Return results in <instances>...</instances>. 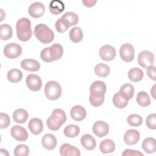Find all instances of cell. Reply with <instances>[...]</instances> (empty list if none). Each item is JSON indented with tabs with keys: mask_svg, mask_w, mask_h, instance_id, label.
<instances>
[{
	"mask_svg": "<svg viewBox=\"0 0 156 156\" xmlns=\"http://www.w3.org/2000/svg\"><path fill=\"white\" fill-rule=\"evenodd\" d=\"M129 101L124 99L119 93H115L113 98V103L114 105L118 108H123L127 106Z\"/></svg>",
	"mask_w": 156,
	"mask_h": 156,
	"instance_id": "836d02e7",
	"label": "cell"
},
{
	"mask_svg": "<svg viewBox=\"0 0 156 156\" xmlns=\"http://www.w3.org/2000/svg\"><path fill=\"white\" fill-rule=\"evenodd\" d=\"M71 117L76 121H81L84 119L87 115L85 109L81 105H77L72 107L70 111Z\"/></svg>",
	"mask_w": 156,
	"mask_h": 156,
	"instance_id": "9a60e30c",
	"label": "cell"
},
{
	"mask_svg": "<svg viewBox=\"0 0 156 156\" xmlns=\"http://www.w3.org/2000/svg\"><path fill=\"white\" fill-rule=\"evenodd\" d=\"M0 122H1V126H0L1 129L7 128L10 123V119L9 115L4 113H1Z\"/></svg>",
	"mask_w": 156,
	"mask_h": 156,
	"instance_id": "60d3db41",
	"label": "cell"
},
{
	"mask_svg": "<svg viewBox=\"0 0 156 156\" xmlns=\"http://www.w3.org/2000/svg\"><path fill=\"white\" fill-rule=\"evenodd\" d=\"M155 85H154L153 87H152V89L151 90V93L152 94V97L154 98V99H155Z\"/></svg>",
	"mask_w": 156,
	"mask_h": 156,
	"instance_id": "c3c4849f",
	"label": "cell"
},
{
	"mask_svg": "<svg viewBox=\"0 0 156 156\" xmlns=\"http://www.w3.org/2000/svg\"><path fill=\"white\" fill-rule=\"evenodd\" d=\"M20 65L22 68L31 72L37 71L40 68V64L37 60L30 58H26L22 60Z\"/></svg>",
	"mask_w": 156,
	"mask_h": 156,
	"instance_id": "e0dca14e",
	"label": "cell"
},
{
	"mask_svg": "<svg viewBox=\"0 0 156 156\" xmlns=\"http://www.w3.org/2000/svg\"><path fill=\"white\" fill-rule=\"evenodd\" d=\"M13 154L15 156H27L29 154V149L26 144H18L15 148Z\"/></svg>",
	"mask_w": 156,
	"mask_h": 156,
	"instance_id": "74e56055",
	"label": "cell"
},
{
	"mask_svg": "<svg viewBox=\"0 0 156 156\" xmlns=\"http://www.w3.org/2000/svg\"><path fill=\"white\" fill-rule=\"evenodd\" d=\"M99 55L102 60L109 62L115 58L116 56V50L112 46L105 44L100 48Z\"/></svg>",
	"mask_w": 156,
	"mask_h": 156,
	"instance_id": "52a82bcc",
	"label": "cell"
},
{
	"mask_svg": "<svg viewBox=\"0 0 156 156\" xmlns=\"http://www.w3.org/2000/svg\"><path fill=\"white\" fill-rule=\"evenodd\" d=\"M49 54L52 62L58 60L63 55V47L58 43H54L49 47Z\"/></svg>",
	"mask_w": 156,
	"mask_h": 156,
	"instance_id": "7402d4cb",
	"label": "cell"
},
{
	"mask_svg": "<svg viewBox=\"0 0 156 156\" xmlns=\"http://www.w3.org/2000/svg\"><path fill=\"white\" fill-rule=\"evenodd\" d=\"M9 81L12 83H17L23 78V73L18 69H12L8 71L7 74Z\"/></svg>",
	"mask_w": 156,
	"mask_h": 156,
	"instance_id": "f1b7e54d",
	"label": "cell"
},
{
	"mask_svg": "<svg viewBox=\"0 0 156 156\" xmlns=\"http://www.w3.org/2000/svg\"><path fill=\"white\" fill-rule=\"evenodd\" d=\"M134 48L130 43H124L122 44L120 47V57L124 62H130L132 61L134 58Z\"/></svg>",
	"mask_w": 156,
	"mask_h": 156,
	"instance_id": "5b68a950",
	"label": "cell"
},
{
	"mask_svg": "<svg viewBox=\"0 0 156 156\" xmlns=\"http://www.w3.org/2000/svg\"><path fill=\"white\" fill-rule=\"evenodd\" d=\"M60 154L62 156L80 155V152L79 149L68 143H64L60 146Z\"/></svg>",
	"mask_w": 156,
	"mask_h": 156,
	"instance_id": "5bb4252c",
	"label": "cell"
},
{
	"mask_svg": "<svg viewBox=\"0 0 156 156\" xmlns=\"http://www.w3.org/2000/svg\"><path fill=\"white\" fill-rule=\"evenodd\" d=\"M27 87L33 91H39L42 85L41 78L36 74H29L26 80Z\"/></svg>",
	"mask_w": 156,
	"mask_h": 156,
	"instance_id": "ba28073f",
	"label": "cell"
},
{
	"mask_svg": "<svg viewBox=\"0 0 156 156\" xmlns=\"http://www.w3.org/2000/svg\"><path fill=\"white\" fill-rule=\"evenodd\" d=\"M82 146L88 151H91L96 147V142L94 138L90 134H85L80 138Z\"/></svg>",
	"mask_w": 156,
	"mask_h": 156,
	"instance_id": "ffe728a7",
	"label": "cell"
},
{
	"mask_svg": "<svg viewBox=\"0 0 156 156\" xmlns=\"http://www.w3.org/2000/svg\"><path fill=\"white\" fill-rule=\"evenodd\" d=\"M16 35L18 38L22 41H28L32 37V30L31 22L27 18H21L16 24Z\"/></svg>",
	"mask_w": 156,
	"mask_h": 156,
	"instance_id": "6da1fadb",
	"label": "cell"
},
{
	"mask_svg": "<svg viewBox=\"0 0 156 156\" xmlns=\"http://www.w3.org/2000/svg\"><path fill=\"white\" fill-rule=\"evenodd\" d=\"M63 133L68 138H74L79 134L80 128L77 125L69 124L65 127Z\"/></svg>",
	"mask_w": 156,
	"mask_h": 156,
	"instance_id": "1f68e13d",
	"label": "cell"
},
{
	"mask_svg": "<svg viewBox=\"0 0 156 156\" xmlns=\"http://www.w3.org/2000/svg\"><path fill=\"white\" fill-rule=\"evenodd\" d=\"M1 39L2 40H8L13 34L12 27L8 24H2L0 26Z\"/></svg>",
	"mask_w": 156,
	"mask_h": 156,
	"instance_id": "4dcf8cb0",
	"label": "cell"
},
{
	"mask_svg": "<svg viewBox=\"0 0 156 156\" xmlns=\"http://www.w3.org/2000/svg\"><path fill=\"white\" fill-rule=\"evenodd\" d=\"M107 90L105 83L101 80H96L93 82L90 87V95L92 96H102L105 95Z\"/></svg>",
	"mask_w": 156,
	"mask_h": 156,
	"instance_id": "8fae6325",
	"label": "cell"
},
{
	"mask_svg": "<svg viewBox=\"0 0 156 156\" xmlns=\"http://www.w3.org/2000/svg\"><path fill=\"white\" fill-rule=\"evenodd\" d=\"M44 5L40 2H35L30 5L28 8L29 14L33 18H40L42 16L44 13Z\"/></svg>",
	"mask_w": 156,
	"mask_h": 156,
	"instance_id": "7c38bea8",
	"label": "cell"
},
{
	"mask_svg": "<svg viewBox=\"0 0 156 156\" xmlns=\"http://www.w3.org/2000/svg\"><path fill=\"white\" fill-rule=\"evenodd\" d=\"M143 71L138 68H133L128 72V77L130 80L133 82H140L143 77Z\"/></svg>",
	"mask_w": 156,
	"mask_h": 156,
	"instance_id": "83f0119b",
	"label": "cell"
},
{
	"mask_svg": "<svg viewBox=\"0 0 156 156\" xmlns=\"http://www.w3.org/2000/svg\"><path fill=\"white\" fill-rule=\"evenodd\" d=\"M28 127L34 135L41 133L43 130V124L42 121L37 118H32L28 124Z\"/></svg>",
	"mask_w": 156,
	"mask_h": 156,
	"instance_id": "2e32d148",
	"label": "cell"
},
{
	"mask_svg": "<svg viewBox=\"0 0 156 156\" xmlns=\"http://www.w3.org/2000/svg\"><path fill=\"white\" fill-rule=\"evenodd\" d=\"M97 1H93V0H87V1H82V3L84 4V5L87 7H91L96 3Z\"/></svg>",
	"mask_w": 156,
	"mask_h": 156,
	"instance_id": "bcb514c9",
	"label": "cell"
},
{
	"mask_svg": "<svg viewBox=\"0 0 156 156\" xmlns=\"http://www.w3.org/2000/svg\"><path fill=\"white\" fill-rule=\"evenodd\" d=\"M62 18L65 19L68 22L70 26L76 25L79 21L78 15L72 12H67L65 13L62 16Z\"/></svg>",
	"mask_w": 156,
	"mask_h": 156,
	"instance_id": "d590c367",
	"label": "cell"
},
{
	"mask_svg": "<svg viewBox=\"0 0 156 156\" xmlns=\"http://www.w3.org/2000/svg\"><path fill=\"white\" fill-rule=\"evenodd\" d=\"M89 101L91 105L93 107H99L101 105L104 101V95L102 96H92L90 95Z\"/></svg>",
	"mask_w": 156,
	"mask_h": 156,
	"instance_id": "f35d334b",
	"label": "cell"
},
{
	"mask_svg": "<svg viewBox=\"0 0 156 156\" xmlns=\"http://www.w3.org/2000/svg\"><path fill=\"white\" fill-rule=\"evenodd\" d=\"M100 151L104 154L113 152L115 149V144L110 139H106L102 141L99 145Z\"/></svg>",
	"mask_w": 156,
	"mask_h": 156,
	"instance_id": "4316f807",
	"label": "cell"
},
{
	"mask_svg": "<svg viewBox=\"0 0 156 156\" xmlns=\"http://www.w3.org/2000/svg\"><path fill=\"white\" fill-rule=\"evenodd\" d=\"M127 122L133 127H138L143 123V118L137 114H131L127 117Z\"/></svg>",
	"mask_w": 156,
	"mask_h": 156,
	"instance_id": "8d00e7d4",
	"label": "cell"
},
{
	"mask_svg": "<svg viewBox=\"0 0 156 156\" xmlns=\"http://www.w3.org/2000/svg\"><path fill=\"white\" fill-rule=\"evenodd\" d=\"M62 87L56 81L48 82L44 87V94L46 98L51 101L58 99L62 94Z\"/></svg>",
	"mask_w": 156,
	"mask_h": 156,
	"instance_id": "3957f363",
	"label": "cell"
},
{
	"mask_svg": "<svg viewBox=\"0 0 156 156\" xmlns=\"http://www.w3.org/2000/svg\"><path fill=\"white\" fill-rule=\"evenodd\" d=\"M35 37L42 43L48 44L52 41L54 38L53 31L44 24H38L34 28Z\"/></svg>",
	"mask_w": 156,
	"mask_h": 156,
	"instance_id": "7a4b0ae2",
	"label": "cell"
},
{
	"mask_svg": "<svg viewBox=\"0 0 156 156\" xmlns=\"http://www.w3.org/2000/svg\"><path fill=\"white\" fill-rule=\"evenodd\" d=\"M49 9L51 13L57 15L61 13L64 10L65 5L61 1L54 0L49 3Z\"/></svg>",
	"mask_w": 156,
	"mask_h": 156,
	"instance_id": "603a6c76",
	"label": "cell"
},
{
	"mask_svg": "<svg viewBox=\"0 0 156 156\" xmlns=\"http://www.w3.org/2000/svg\"><path fill=\"white\" fill-rule=\"evenodd\" d=\"M138 63L141 67L146 69L148 66L154 65V54L152 52L147 50L140 52L138 56Z\"/></svg>",
	"mask_w": 156,
	"mask_h": 156,
	"instance_id": "277c9868",
	"label": "cell"
},
{
	"mask_svg": "<svg viewBox=\"0 0 156 156\" xmlns=\"http://www.w3.org/2000/svg\"><path fill=\"white\" fill-rule=\"evenodd\" d=\"M92 130L93 132L98 137H103L108 134L109 127L106 122L103 121H98L93 124Z\"/></svg>",
	"mask_w": 156,
	"mask_h": 156,
	"instance_id": "9c48e42d",
	"label": "cell"
},
{
	"mask_svg": "<svg viewBox=\"0 0 156 156\" xmlns=\"http://www.w3.org/2000/svg\"><path fill=\"white\" fill-rule=\"evenodd\" d=\"M136 100L138 104L141 107H146L151 104V99L149 94L144 91L138 93Z\"/></svg>",
	"mask_w": 156,
	"mask_h": 156,
	"instance_id": "d6a6232c",
	"label": "cell"
},
{
	"mask_svg": "<svg viewBox=\"0 0 156 156\" xmlns=\"http://www.w3.org/2000/svg\"><path fill=\"white\" fill-rule=\"evenodd\" d=\"M140 133L135 129H129L124 135V141L127 145H134L140 139Z\"/></svg>",
	"mask_w": 156,
	"mask_h": 156,
	"instance_id": "4fadbf2b",
	"label": "cell"
},
{
	"mask_svg": "<svg viewBox=\"0 0 156 156\" xmlns=\"http://www.w3.org/2000/svg\"><path fill=\"white\" fill-rule=\"evenodd\" d=\"M122 155L124 156V155H127V156H139V155H143V154H142L141 152H140L138 151H135V150H133V149H127L124 150V151L122 153Z\"/></svg>",
	"mask_w": 156,
	"mask_h": 156,
	"instance_id": "ee69618b",
	"label": "cell"
},
{
	"mask_svg": "<svg viewBox=\"0 0 156 156\" xmlns=\"http://www.w3.org/2000/svg\"><path fill=\"white\" fill-rule=\"evenodd\" d=\"M69 37L70 40L75 43H77L82 41L83 37V31L79 27H74L69 30Z\"/></svg>",
	"mask_w": 156,
	"mask_h": 156,
	"instance_id": "484cf974",
	"label": "cell"
},
{
	"mask_svg": "<svg viewBox=\"0 0 156 156\" xmlns=\"http://www.w3.org/2000/svg\"><path fill=\"white\" fill-rule=\"evenodd\" d=\"M27 118L28 113L23 108H18L13 113V119L17 123L23 124L26 121Z\"/></svg>",
	"mask_w": 156,
	"mask_h": 156,
	"instance_id": "cb8c5ba5",
	"label": "cell"
},
{
	"mask_svg": "<svg viewBox=\"0 0 156 156\" xmlns=\"http://www.w3.org/2000/svg\"><path fill=\"white\" fill-rule=\"evenodd\" d=\"M110 67L108 65L104 63H98L94 67L95 74L99 77H107L110 73Z\"/></svg>",
	"mask_w": 156,
	"mask_h": 156,
	"instance_id": "f546056e",
	"label": "cell"
},
{
	"mask_svg": "<svg viewBox=\"0 0 156 156\" xmlns=\"http://www.w3.org/2000/svg\"><path fill=\"white\" fill-rule=\"evenodd\" d=\"M52 114L57 115L58 117H59L63 121V122L64 123L66 122V116L65 112L63 110H62L60 108H55L52 112Z\"/></svg>",
	"mask_w": 156,
	"mask_h": 156,
	"instance_id": "7bdbcfd3",
	"label": "cell"
},
{
	"mask_svg": "<svg viewBox=\"0 0 156 156\" xmlns=\"http://www.w3.org/2000/svg\"><path fill=\"white\" fill-rule=\"evenodd\" d=\"M146 124L147 127L152 130L156 129V114L151 113L146 118Z\"/></svg>",
	"mask_w": 156,
	"mask_h": 156,
	"instance_id": "ab89813d",
	"label": "cell"
},
{
	"mask_svg": "<svg viewBox=\"0 0 156 156\" xmlns=\"http://www.w3.org/2000/svg\"><path fill=\"white\" fill-rule=\"evenodd\" d=\"M40 57L41 60L45 62L49 63L52 62L49 54V48H45L41 50L40 52Z\"/></svg>",
	"mask_w": 156,
	"mask_h": 156,
	"instance_id": "b9f144b4",
	"label": "cell"
},
{
	"mask_svg": "<svg viewBox=\"0 0 156 156\" xmlns=\"http://www.w3.org/2000/svg\"><path fill=\"white\" fill-rule=\"evenodd\" d=\"M21 46L15 43H9L4 48V54L9 58H16L21 54Z\"/></svg>",
	"mask_w": 156,
	"mask_h": 156,
	"instance_id": "8992f818",
	"label": "cell"
},
{
	"mask_svg": "<svg viewBox=\"0 0 156 156\" xmlns=\"http://www.w3.org/2000/svg\"><path fill=\"white\" fill-rule=\"evenodd\" d=\"M4 149H0V154L1 155H9V154L7 152V150H5V152H4Z\"/></svg>",
	"mask_w": 156,
	"mask_h": 156,
	"instance_id": "7dc6e473",
	"label": "cell"
},
{
	"mask_svg": "<svg viewBox=\"0 0 156 156\" xmlns=\"http://www.w3.org/2000/svg\"><path fill=\"white\" fill-rule=\"evenodd\" d=\"M142 148L148 154L155 152L156 151L155 139L152 137L145 138L142 143Z\"/></svg>",
	"mask_w": 156,
	"mask_h": 156,
	"instance_id": "d4e9b609",
	"label": "cell"
},
{
	"mask_svg": "<svg viewBox=\"0 0 156 156\" xmlns=\"http://www.w3.org/2000/svg\"><path fill=\"white\" fill-rule=\"evenodd\" d=\"M55 27L57 32L62 34L66 32L70 27V26L68 22L65 19L61 17L56 21L55 23Z\"/></svg>",
	"mask_w": 156,
	"mask_h": 156,
	"instance_id": "e575fe53",
	"label": "cell"
},
{
	"mask_svg": "<svg viewBox=\"0 0 156 156\" xmlns=\"http://www.w3.org/2000/svg\"><path fill=\"white\" fill-rule=\"evenodd\" d=\"M119 93L124 99L129 101L134 94L133 86L130 83H125L121 87Z\"/></svg>",
	"mask_w": 156,
	"mask_h": 156,
	"instance_id": "44dd1931",
	"label": "cell"
},
{
	"mask_svg": "<svg viewBox=\"0 0 156 156\" xmlns=\"http://www.w3.org/2000/svg\"><path fill=\"white\" fill-rule=\"evenodd\" d=\"M57 139L55 136L51 133L44 135L41 139V144L44 148L47 150L54 149L57 145Z\"/></svg>",
	"mask_w": 156,
	"mask_h": 156,
	"instance_id": "ac0fdd59",
	"label": "cell"
},
{
	"mask_svg": "<svg viewBox=\"0 0 156 156\" xmlns=\"http://www.w3.org/2000/svg\"><path fill=\"white\" fill-rule=\"evenodd\" d=\"M10 132L12 137L19 141H24L28 138V133L26 129L18 125L13 126Z\"/></svg>",
	"mask_w": 156,
	"mask_h": 156,
	"instance_id": "30bf717a",
	"label": "cell"
},
{
	"mask_svg": "<svg viewBox=\"0 0 156 156\" xmlns=\"http://www.w3.org/2000/svg\"><path fill=\"white\" fill-rule=\"evenodd\" d=\"M46 124H47L48 127L50 130L53 131H56L61 127V126H62V124H64V122L57 115L52 114L51 116L47 119Z\"/></svg>",
	"mask_w": 156,
	"mask_h": 156,
	"instance_id": "d6986e66",
	"label": "cell"
},
{
	"mask_svg": "<svg viewBox=\"0 0 156 156\" xmlns=\"http://www.w3.org/2000/svg\"><path fill=\"white\" fill-rule=\"evenodd\" d=\"M147 74L149 76V77L153 80H156V74H155V67L154 65H151L148 66L147 68Z\"/></svg>",
	"mask_w": 156,
	"mask_h": 156,
	"instance_id": "f6af8a7d",
	"label": "cell"
}]
</instances>
